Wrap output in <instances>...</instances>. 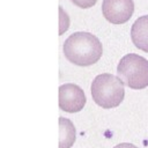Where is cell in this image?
<instances>
[{
    "label": "cell",
    "instance_id": "obj_5",
    "mask_svg": "<svg viewBox=\"0 0 148 148\" xmlns=\"http://www.w3.org/2000/svg\"><path fill=\"white\" fill-rule=\"evenodd\" d=\"M134 12L133 0H103L102 14L113 24L127 22Z\"/></svg>",
    "mask_w": 148,
    "mask_h": 148
},
{
    "label": "cell",
    "instance_id": "obj_10",
    "mask_svg": "<svg viewBox=\"0 0 148 148\" xmlns=\"http://www.w3.org/2000/svg\"><path fill=\"white\" fill-rule=\"evenodd\" d=\"M113 148H138L136 146H134L133 143H128V142H123V143H119L117 146H114Z\"/></svg>",
    "mask_w": 148,
    "mask_h": 148
},
{
    "label": "cell",
    "instance_id": "obj_3",
    "mask_svg": "<svg viewBox=\"0 0 148 148\" xmlns=\"http://www.w3.org/2000/svg\"><path fill=\"white\" fill-rule=\"evenodd\" d=\"M117 76L131 89L148 87V60L136 53L124 56L117 65Z\"/></svg>",
    "mask_w": 148,
    "mask_h": 148
},
{
    "label": "cell",
    "instance_id": "obj_4",
    "mask_svg": "<svg viewBox=\"0 0 148 148\" xmlns=\"http://www.w3.org/2000/svg\"><path fill=\"white\" fill-rule=\"evenodd\" d=\"M86 95L77 84L65 83L59 87V108L69 113L79 112L86 105Z\"/></svg>",
    "mask_w": 148,
    "mask_h": 148
},
{
    "label": "cell",
    "instance_id": "obj_8",
    "mask_svg": "<svg viewBox=\"0 0 148 148\" xmlns=\"http://www.w3.org/2000/svg\"><path fill=\"white\" fill-rule=\"evenodd\" d=\"M69 27V17L67 13L62 9V7H59V35H62Z\"/></svg>",
    "mask_w": 148,
    "mask_h": 148
},
{
    "label": "cell",
    "instance_id": "obj_7",
    "mask_svg": "<svg viewBox=\"0 0 148 148\" xmlns=\"http://www.w3.org/2000/svg\"><path fill=\"white\" fill-rule=\"evenodd\" d=\"M76 138L73 123L68 118H59V148H71Z\"/></svg>",
    "mask_w": 148,
    "mask_h": 148
},
{
    "label": "cell",
    "instance_id": "obj_9",
    "mask_svg": "<svg viewBox=\"0 0 148 148\" xmlns=\"http://www.w3.org/2000/svg\"><path fill=\"white\" fill-rule=\"evenodd\" d=\"M71 1L80 8H90L96 3L97 0H71Z\"/></svg>",
    "mask_w": 148,
    "mask_h": 148
},
{
    "label": "cell",
    "instance_id": "obj_6",
    "mask_svg": "<svg viewBox=\"0 0 148 148\" xmlns=\"http://www.w3.org/2000/svg\"><path fill=\"white\" fill-rule=\"evenodd\" d=\"M131 39L139 50L148 52V15L135 20L131 28Z\"/></svg>",
    "mask_w": 148,
    "mask_h": 148
},
{
    "label": "cell",
    "instance_id": "obj_2",
    "mask_svg": "<svg viewBox=\"0 0 148 148\" xmlns=\"http://www.w3.org/2000/svg\"><path fill=\"white\" fill-rule=\"evenodd\" d=\"M90 91L94 102L103 109L117 108L125 97L124 82L110 73L97 75L91 82Z\"/></svg>",
    "mask_w": 148,
    "mask_h": 148
},
{
    "label": "cell",
    "instance_id": "obj_1",
    "mask_svg": "<svg viewBox=\"0 0 148 148\" xmlns=\"http://www.w3.org/2000/svg\"><path fill=\"white\" fill-rule=\"evenodd\" d=\"M62 50L66 59L76 66L94 65L103 54V46L99 39L87 31L72 34L65 40Z\"/></svg>",
    "mask_w": 148,
    "mask_h": 148
}]
</instances>
